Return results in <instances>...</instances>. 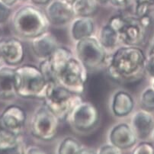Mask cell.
Here are the masks:
<instances>
[{
	"instance_id": "obj_15",
	"label": "cell",
	"mask_w": 154,
	"mask_h": 154,
	"mask_svg": "<svg viewBox=\"0 0 154 154\" xmlns=\"http://www.w3.org/2000/svg\"><path fill=\"white\" fill-rule=\"evenodd\" d=\"M16 96L15 69L9 66H2L0 68V100L10 101Z\"/></svg>"
},
{
	"instance_id": "obj_12",
	"label": "cell",
	"mask_w": 154,
	"mask_h": 154,
	"mask_svg": "<svg viewBox=\"0 0 154 154\" xmlns=\"http://www.w3.org/2000/svg\"><path fill=\"white\" fill-rule=\"evenodd\" d=\"M25 56V46L21 40L16 38L3 39L1 50V59L3 64L17 66L22 63Z\"/></svg>"
},
{
	"instance_id": "obj_42",
	"label": "cell",
	"mask_w": 154,
	"mask_h": 154,
	"mask_svg": "<svg viewBox=\"0 0 154 154\" xmlns=\"http://www.w3.org/2000/svg\"><path fill=\"white\" fill-rule=\"evenodd\" d=\"M21 1H25V0H21Z\"/></svg>"
},
{
	"instance_id": "obj_36",
	"label": "cell",
	"mask_w": 154,
	"mask_h": 154,
	"mask_svg": "<svg viewBox=\"0 0 154 154\" xmlns=\"http://www.w3.org/2000/svg\"><path fill=\"white\" fill-rule=\"evenodd\" d=\"M96 2H98V3L105 4V3H107V2H109V0H96Z\"/></svg>"
},
{
	"instance_id": "obj_17",
	"label": "cell",
	"mask_w": 154,
	"mask_h": 154,
	"mask_svg": "<svg viewBox=\"0 0 154 154\" xmlns=\"http://www.w3.org/2000/svg\"><path fill=\"white\" fill-rule=\"evenodd\" d=\"M132 129L137 137L144 139L154 129V120L152 115L146 110L136 112L132 118Z\"/></svg>"
},
{
	"instance_id": "obj_6",
	"label": "cell",
	"mask_w": 154,
	"mask_h": 154,
	"mask_svg": "<svg viewBox=\"0 0 154 154\" xmlns=\"http://www.w3.org/2000/svg\"><path fill=\"white\" fill-rule=\"evenodd\" d=\"M60 122L57 115L46 105H42L37 108L31 118L30 131L37 139L49 142L56 137Z\"/></svg>"
},
{
	"instance_id": "obj_34",
	"label": "cell",
	"mask_w": 154,
	"mask_h": 154,
	"mask_svg": "<svg viewBox=\"0 0 154 154\" xmlns=\"http://www.w3.org/2000/svg\"><path fill=\"white\" fill-rule=\"evenodd\" d=\"M0 1H1L2 3L5 4V5H6L7 6L11 7L12 6V5H15L18 0H0Z\"/></svg>"
},
{
	"instance_id": "obj_20",
	"label": "cell",
	"mask_w": 154,
	"mask_h": 154,
	"mask_svg": "<svg viewBox=\"0 0 154 154\" xmlns=\"http://www.w3.org/2000/svg\"><path fill=\"white\" fill-rule=\"evenodd\" d=\"M72 57V54L69 50L63 47H58L51 55L48 60L51 65L55 77L64 64L67 62L68 60ZM57 82V81H56Z\"/></svg>"
},
{
	"instance_id": "obj_13",
	"label": "cell",
	"mask_w": 154,
	"mask_h": 154,
	"mask_svg": "<svg viewBox=\"0 0 154 154\" xmlns=\"http://www.w3.org/2000/svg\"><path fill=\"white\" fill-rule=\"evenodd\" d=\"M137 136L130 125L121 123L115 125L109 134V141L122 150L133 147L137 142Z\"/></svg>"
},
{
	"instance_id": "obj_41",
	"label": "cell",
	"mask_w": 154,
	"mask_h": 154,
	"mask_svg": "<svg viewBox=\"0 0 154 154\" xmlns=\"http://www.w3.org/2000/svg\"><path fill=\"white\" fill-rule=\"evenodd\" d=\"M0 33H1V28H0Z\"/></svg>"
},
{
	"instance_id": "obj_35",
	"label": "cell",
	"mask_w": 154,
	"mask_h": 154,
	"mask_svg": "<svg viewBox=\"0 0 154 154\" xmlns=\"http://www.w3.org/2000/svg\"><path fill=\"white\" fill-rule=\"evenodd\" d=\"M31 1L37 5H46L50 2V0H31Z\"/></svg>"
},
{
	"instance_id": "obj_22",
	"label": "cell",
	"mask_w": 154,
	"mask_h": 154,
	"mask_svg": "<svg viewBox=\"0 0 154 154\" xmlns=\"http://www.w3.org/2000/svg\"><path fill=\"white\" fill-rule=\"evenodd\" d=\"M98 41L105 49H112L119 41L118 33L109 25H104L100 30Z\"/></svg>"
},
{
	"instance_id": "obj_23",
	"label": "cell",
	"mask_w": 154,
	"mask_h": 154,
	"mask_svg": "<svg viewBox=\"0 0 154 154\" xmlns=\"http://www.w3.org/2000/svg\"><path fill=\"white\" fill-rule=\"evenodd\" d=\"M82 146L77 140L72 137H66L63 140L58 146L57 152L62 154L79 153Z\"/></svg>"
},
{
	"instance_id": "obj_9",
	"label": "cell",
	"mask_w": 154,
	"mask_h": 154,
	"mask_svg": "<svg viewBox=\"0 0 154 154\" xmlns=\"http://www.w3.org/2000/svg\"><path fill=\"white\" fill-rule=\"evenodd\" d=\"M146 29L139 18L126 17L125 24L118 33L119 41L128 46L140 45L145 38Z\"/></svg>"
},
{
	"instance_id": "obj_27",
	"label": "cell",
	"mask_w": 154,
	"mask_h": 154,
	"mask_svg": "<svg viewBox=\"0 0 154 154\" xmlns=\"http://www.w3.org/2000/svg\"><path fill=\"white\" fill-rule=\"evenodd\" d=\"M135 154H152L154 153V147L149 143H141L132 151Z\"/></svg>"
},
{
	"instance_id": "obj_39",
	"label": "cell",
	"mask_w": 154,
	"mask_h": 154,
	"mask_svg": "<svg viewBox=\"0 0 154 154\" xmlns=\"http://www.w3.org/2000/svg\"><path fill=\"white\" fill-rule=\"evenodd\" d=\"M3 66V63H2L0 61V68H1V66Z\"/></svg>"
},
{
	"instance_id": "obj_11",
	"label": "cell",
	"mask_w": 154,
	"mask_h": 154,
	"mask_svg": "<svg viewBox=\"0 0 154 154\" xmlns=\"http://www.w3.org/2000/svg\"><path fill=\"white\" fill-rule=\"evenodd\" d=\"M46 15L49 23L56 26H62L74 19L72 4L65 0H54L46 8Z\"/></svg>"
},
{
	"instance_id": "obj_33",
	"label": "cell",
	"mask_w": 154,
	"mask_h": 154,
	"mask_svg": "<svg viewBox=\"0 0 154 154\" xmlns=\"http://www.w3.org/2000/svg\"><path fill=\"white\" fill-rule=\"evenodd\" d=\"M95 152H97V151L94 150V149H91V148L82 147L79 153H95Z\"/></svg>"
},
{
	"instance_id": "obj_37",
	"label": "cell",
	"mask_w": 154,
	"mask_h": 154,
	"mask_svg": "<svg viewBox=\"0 0 154 154\" xmlns=\"http://www.w3.org/2000/svg\"><path fill=\"white\" fill-rule=\"evenodd\" d=\"M149 55H154V41H153V43H152V48H151Z\"/></svg>"
},
{
	"instance_id": "obj_26",
	"label": "cell",
	"mask_w": 154,
	"mask_h": 154,
	"mask_svg": "<svg viewBox=\"0 0 154 154\" xmlns=\"http://www.w3.org/2000/svg\"><path fill=\"white\" fill-rule=\"evenodd\" d=\"M135 13L138 18H141L148 15L149 6L154 3V0H135Z\"/></svg>"
},
{
	"instance_id": "obj_24",
	"label": "cell",
	"mask_w": 154,
	"mask_h": 154,
	"mask_svg": "<svg viewBox=\"0 0 154 154\" xmlns=\"http://www.w3.org/2000/svg\"><path fill=\"white\" fill-rule=\"evenodd\" d=\"M38 68H39L41 73L43 74V75L45 77L47 83L50 82H56V77H55V75H54V72L53 71V69L51 67V65L50 63L48 58V59L42 60L41 64H40V66Z\"/></svg>"
},
{
	"instance_id": "obj_16",
	"label": "cell",
	"mask_w": 154,
	"mask_h": 154,
	"mask_svg": "<svg viewBox=\"0 0 154 154\" xmlns=\"http://www.w3.org/2000/svg\"><path fill=\"white\" fill-rule=\"evenodd\" d=\"M25 149L21 135L0 128V153H25Z\"/></svg>"
},
{
	"instance_id": "obj_25",
	"label": "cell",
	"mask_w": 154,
	"mask_h": 154,
	"mask_svg": "<svg viewBox=\"0 0 154 154\" xmlns=\"http://www.w3.org/2000/svg\"><path fill=\"white\" fill-rule=\"evenodd\" d=\"M140 102L143 109L147 112L154 111V90L147 89L141 95Z\"/></svg>"
},
{
	"instance_id": "obj_40",
	"label": "cell",
	"mask_w": 154,
	"mask_h": 154,
	"mask_svg": "<svg viewBox=\"0 0 154 154\" xmlns=\"http://www.w3.org/2000/svg\"><path fill=\"white\" fill-rule=\"evenodd\" d=\"M0 128H1V118H0Z\"/></svg>"
},
{
	"instance_id": "obj_10",
	"label": "cell",
	"mask_w": 154,
	"mask_h": 154,
	"mask_svg": "<svg viewBox=\"0 0 154 154\" xmlns=\"http://www.w3.org/2000/svg\"><path fill=\"white\" fill-rule=\"evenodd\" d=\"M1 128L17 135H21L27 120L25 110L16 105L7 107L0 115Z\"/></svg>"
},
{
	"instance_id": "obj_19",
	"label": "cell",
	"mask_w": 154,
	"mask_h": 154,
	"mask_svg": "<svg viewBox=\"0 0 154 154\" xmlns=\"http://www.w3.org/2000/svg\"><path fill=\"white\" fill-rule=\"evenodd\" d=\"M95 30V23L91 17H76L72 20L70 34L75 41L92 36Z\"/></svg>"
},
{
	"instance_id": "obj_3",
	"label": "cell",
	"mask_w": 154,
	"mask_h": 154,
	"mask_svg": "<svg viewBox=\"0 0 154 154\" xmlns=\"http://www.w3.org/2000/svg\"><path fill=\"white\" fill-rule=\"evenodd\" d=\"M17 95L23 98H43L47 82L39 68L25 64L15 68Z\"/></svg>"
},
{
	"instance_id": "obj_29",
	"label": "cell",
	"mask_w": 154,
	"mask_h": 154,
	"mask_svg": "<svg viewBox=\"0 0 154 154\" xmlns=\"http://www.w3.org/2000/svg\"><path fill=\"white\" fill-rule=\"evenodd\" d=\"M122 152H123V150H122V149H120L119 148L117 147V146L112 145V143L103 145V146H100V148L97 150V153L119 154L122 153Z\"/></svg>"
},
{
	"instance_id": "obj_21",
	"label": "cell",
	"mask_w": 154,
	"mask_h": 154,
	"mask_svg": "<svg viewBox=\"0 0 154 154\" xmlns=\"http://www.w3.org/2000/svg\"><path fill=\"white\" fill-rule=\"evenodd\" d=\"M75 17H91L98 10L96 0H75L72 3Z\"/></svg>"
},
{
	"instance_id": "obj_4",
	"label": "cell",
	"mask_w": 154,
	"mask_h": 154,
	"mask_svg": "<svg viewBox=\"0 0 154 154\" xmlns=\"http://www.w3.org/2000/svg\"><path fill=\"white\" fill-rule=\"evenodd\" d=\"M80 95L72 93L57 82H48L43 99L60 121L66 119L69 112L82 102Z\"/></svg>"
},
{
	"instance_id": "obj_28",
	"label": "cell",
	"mask_w": 154,
	"mask_h": 154,
	"mask_svg": "<svg viewBox=\"0 0 154 154\" xmlns=\"http://www.w3.org/2000/svg\"><path fill=\"white\" fill-rule=\"evenodd\" d=\"M12 10L10 7L7 6L0 1V25L5 23L11 16Z\"/></svg>"
},
{
	"instance_id": "obj_14",
	"label": "cell",
	"mask_w": 154,
	"mask_h": 154,
	"mask_svg": "<svg viewBox=\"0 0 154 154\" xmlns=\"http://www.w3.org/2000/svg\"><path fill=\"white\" fill-rule=\"evenodd\" d=\"M59 47L57 39L48 31L31 39V48L35 56L41 60L48 59Z\"/></svg>"
},
{
	"instance_id": "obj_5",
	"label": "cell",
	"mask_w": 154,
	"mask_h": 154,
	"mask_svg": "<svg viewBox=\"0 0 154 154\" xmlns=\"http://www.w3.org/2000/svg\"><path fill=\"white\" fill-rule=\"evenodd\" d=\"M87 79V69L73 56L64 64L56 76V81L58 83L77 95H82L84 92Z\"/></svg>"
},
{
	"instance_id": "obj_8",
	"label": "cell",
	"mask_w": 154,
	"mask_h": 154,
	"mask_svg": "<svg viewBox=\"0 0 154 154\" xmlns=\"http://www.w3.org/2000/svg\"><path fill=\"white\" fill-rule=\"evenodd\" d=\"M100 115L97 107L89 102H80L68 115L66 120L72 128L79 132H88L98 125Z\"/></svg>"
},
{
	"instance_id": "obj_2",
	"label": "cell",
	"mask_w": 154,
	"mask_h": 154,
	"mask_svg": "<svg viewBox=\"0 0 154 154\" xmlns=\"http://www.w3.org/2000/svg\"><path fill=\"white\" fill-rule=\"evenodd\" d=\"M49 21L39 8L31 5L20 8L12 16V27L20 37L32 38L48 31Z\"/></svg>"
},
{
	"instance_id": "obj_31",
	"label": "cell",
	"mask_w": 154,
	"mask_h": 154,
	"mask_svg": "<svg viewBox=\"0 0 154 154\" xmlns=\"http://www.w3.org/2000/svg\"><path fill=\"white\" fill-rule=\"evenodd\" d=\"M145 69L151 76L154 77V55H149V58L146 62Z\"/></svg>"
},
{
	"instance_id": "obj_38",
	"label": "cell",
	"mask_w": 154,
	"mask_h": 154,
	"mask_svg": "<svg viewBox=\"0 0 154 154\" xmlns=\"http://www.w3.org/2000/svg\"><path fill=\"white\" fill-rule=\"evenodd\" d=\"M65 1H66V2H69V3H71V4H72V2H73L74 1H75V0H65Z\"/></svg>"
},
{
	"instance_id": "obj_30",
	"label": "cell",
	"mask_w": 154,
	"mask_h": 154,
	"mask_svg": "<svg viewBox=\"0 0 154 154\" xmlns=\"http://www.w3.org/2000/svg\"><path fill=\"white\" fill-rule=\"evenodd\" d=\"M112 5L120 8H127L131 4V0H109Z\"/></svg>"
},
{
	"instance_id": "obj_32",
	"label": "cell",
	"mask_w": 154,
	"mask_h": 154,
	"mask_svg": "<svg viewBox=\"0 0 154 154\" xmlns=\"http://www.w3.org/2000/svg\"><path fill=\"white\" fill-rule=\"evenodd\" d=\"M25 153H46V151L39 146H31L26 147Z\"/></svg>"
},
{
	"instance_id": "obj_1",
	"label": "cell",
	"mask_w": 154,
	"mask_h": 154,
	"mask_svg": "<svg viewBox=\"0 0 154 154\" xmlns=\"http://www.w3.org/2000/svg\"><path fill=\"white\" fill-rule=\"evenodd\" d=\"M106 63L112 79L118 82H134L141 80L144 75L146 59L140 48L125 46L118 48Z\"/></svg>"
},
{
	"instance_id": "obj_18",
	"label": "cell",
	"mask_w": 154,
	"mask_h": 154,
	"mask_svg": "<svg viewBox=\"0 0 154 154\" xmlns=\"http://www.w3.org/2000/svg\"><path fill=\"white\" fill-rule=\"evenodd\" d=\"M134 107V102L128 92L118 91L114 95L112 102V110L114 115L119 118H124L132 112Z\"/></svg>"
},
{
	"instance_id": "obj_7",
	"label": "cell",
	"mask_w": 154,
	"mask_h": 154,
	"mask_svg": "<svg viewBox=\"0 0 154 154\" xmlns=\"http://www.w3.org/2000/svg\"><path fill=\"white\" fill-rule=\"evenodd\" d=\"M75 54L77 59L87 70L100 68L106 63L108 59L106 49L101 45L98 39L92 36L76 41Z\"/></svg>"
}]
</instances>
